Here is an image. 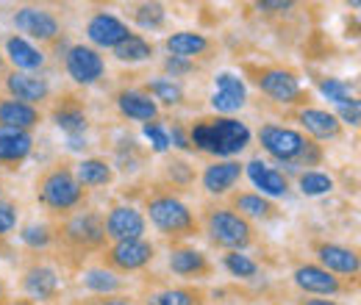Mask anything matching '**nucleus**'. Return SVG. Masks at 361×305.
<instances>
[{
  "mask_svg": "<svg viewBox=\"0 0 361 305\" xmlns=\"http://www.w3.org/2000/svg\"><path fill=\"white\" fill-rule=\"evenodd\" d=\"M189 142L195 150L217 156V161H226L239 156L250 144V128L233 117H200L189 125Z\"/></svg>",
  "mask_w": 361,
  "mask_h": 305,
  "instance_id": "f257e3e1",
  "label": "nucleus"
},
{
  "mask_svg": "<svg viewBox=\"0 0 361 305\" xmlns=\"http://www.w3.org/2000/svg\"><path fill=\"white\" fill-rule=\"evenodd\" d=\"M37 200L50 214L70 217L73 211H78L84 206L87 189L75 180L73 164L56 161V164H50L45 173L37 178Z\"/></svg>",
  "mask_w": 361,
  "mask_h": 305,
  "instance_id": "f03ea898",
  "label": "nucleus"
},
{
  "mask_svg": "<svg viewBox=\"0 0 361 305\" xmlns=\"http://www.w3.org/2000/svg\"><path fill=\"white\" fill-rule=\"evenodd\" d=\"M259 142L264 147V153H270L275 161H281L289 170H300V167H319L325 153L314 139H309L306 133L295 131V128H283V125H262L259 128Z\"/></svg>",
  "mask_w": 361,
  "mask_h": 305,
  "instance_id": "7ed1b4c3",
  "label": "nucleus"
},
{
  "mask_svg": "<svg viewBox=\"0 0 361 305\" xmlns=\"http://www.w3.org/2000/svg\"><path fill=\"white\" fill-rule=\"evenodd\" d=\"M145 222H150L164 239H189L200 230L195 211L167 189L145 194Z\"/></svg>",
  "mask_w": 361,
  "mask_h": 305,
  "instance_id": "20e7f679",
  "label": "nucleus"
},
{
  "mask_svg": "<svg viewBox=\"0 0 361 305\" xmlns=\"http://www.w3.org/2000/svg\"><path fill=\"white\" fill-rule=\"evenodd\" d=\"M197 225L203 228L206 239L214 247L226 250V253H245L256 242V228L245 217H239L233 208H228V206H209V208H203Z\"/></svg>",
  "mask_w": 361,
  "mask_h": 305,
  "instance_id": "39448f33",
  "label": "nucleus"
},
{
  "mask_svg": "<svg viewBox=\"0 0 361 305\" xmlns=\"http://www.w3.org/2000/svg\"><path fill=\"white\" fill-rule=\"evenodd\" d=\"M106 228H103V214L97 211H73L70 217L56 225V247L70 253V256H92L103 253L106 247Z\"/></svg>",
  "mask_w": 361,
  "mask_h": 305,
  "instance_id": "423d86ee",
  "label": "nucleus"
},
{
  "mask_svg": "<svg viewBox=\"0 0 361 305\" xmlns=\"http://www.w3.org/2000/svg\"><path fill=\"white\" fill-rule=\"evenodd\" d=\"M242 70L253 81V87H259L262 94H267L275 103H283V106H306L309 92H303L300 78H298L295 70L281 67V64H245Z\"/></svg>",
  "mask_w": 361,
  "mask_h": 305,
  "instance_id": "0eeeda50",
  "label": "nucleus"
},
{
  "mask_svg": "<svg viewBox=\"0 0 361 305\" xmlns=\"http://www.w3.org/2000/svg\"><path fill=\"white\" fill-rule=\"evenodd\" d=\"M156 259V244L150 239H128V242H111L100 253V266L117 272V275H131L142 272Z\"/></svg>",
  "mask_w": 361,
  "mask_h": 305,
  "instance_id": "6e6552de",
  "label": "nucleus"
},
{
  "mask_svg": "<svg viewBox=\"0 0 361 305\" xmlns=\"http://www.w3.org/2000/svg\"><path fill=\"white\" fill-rule=\"evenodd\" d=\"M20 289L25 294V300H31V303H56L61 294V275L50 261L34 259L31 263L23 266Z\"/></svg>",
  "mask_w": 361,
  "mask_h": 305,
  "instance_id": "1a4fd4ad",
  "label": "nucleus"
},
{
  "mask_svg": "<svg viewBox=\"0 0 361 305\" xmlns=\"http://www.w3.org/2000/svg\"><path fill=\"white\" fill-rule=\"evenodd\" d=\"M14 28L39 44H53L61 37V20L42 6H20L11 17Z\"/></svg>",
  "mask_w": 361,
  "mask_h": 305,
  "instance_id": "9d476101",
  "label": "nucleus"
},
{
  "mask_svg": "<svg viewBox=\"0 0 361 305\" xmlns=\"http://www.w3.org/2000/svg\"><path fill=\"white\" fill-rule=\"evenodd\" d=\"M292 283L303 292V297H339L350 292V283L331 275L319 263H298L292 272Z\"/></svg>",
  "mask_w": 361,
  "mask_h": 305,
  "instance_id": "9b49d317",
  "label": "nucleus"
},
{
  "mask_svg": "<svg viewBox=\"0 0 361 305\" xmlns=\"http://www.w3.org/2000/svg\"><path fill=\"white\" fill-rule=\"evenodd\" d=\"M64 70L75 84L94 87L106 75V61L92 44H70L64 53Z\"/></svg>",
  "mask_w": 361,
  "mask_h": 305,
  "instance_id": "f8f14e48",
  "label": "nucleus"
},
{
  "mask_svg": "<svg viewBox=\"0 0 361 305\" xmlns=\"http://www.w3.org/2000/svg\"><path fill=\"white\" fill-rule=\"evenodd\" d=\"M50 123L67 136H84L90 128V111L78 94H59L50 106Z\"/></svg>",
  "mask_w": 361,
  "mask_h": 305,
  "instance_id": "ddd939ff",
  "label": "nucleus"
},
{
  "mask_svg": "<svg viewBox=\"0 0 361 305\" xmlns=\"http://www.w3.org/2000/svg\"><path fill=\"white\" fill-rule=\"evenodd\" d=\"M103 228H106L109 242H128V239H145L147 222L139 208L120 203V206L109 208V214L103 217Z\"/></svg>",
  "mask_w": 361,
  "mask_h": 305,
  "instance_id": "4468645a",
  "label": "nucleus"
},
{
  "mask_svg": "<svg viewBox=\"0 0 361 305\" xmlns=\"http://www.w3.org/2000/svg\"><path fill=\"white\" fill-rule=\"evenodd\" d=\"M314 263H319L322 269H328L331 275L345 278V280H356L361 272L359 253L345 247V244H336V242H319V244H314Z\"/></svg>",
  "mask_w": 361,
  "mask_h": 305,
  "instance_id": "2eb2a0df",
  "label": "nucleus"
},
{
  "mask_svg": "<svg viewBox=\"0 0 361 305\" xmlns=\"http://www.w3.org/2000/svg\"><path fill=\"white\" fill-rule=\"evenodd\" d=\"M131 34H134V31L128 28V23L120 20L117 14H109V11L92 14L90 23H87V39L92 42L94 50H97V47L114 50V47H120V44L126 42Z\"/></svg>",
  "mask_w": 361,
  "mask_h": 305,
  "instance_id": "dca6fc26",
  "label": "nucleus"
},
{
  "mask_svg": "<svg viewBox=\"0 0 361 305\" xmlns=\"http://www.w3.org/2000/svg\"><path fill=\"white\" fill-rule=\"evenodd\" d=\"M3 87L8 92L11 100H20V103H28V106H42L45 100H50V81L42 78L39 73H20V70H11L3 81Z\"/></svg>",
  "mask_w": 361,
  "mask_h": 305,
  "instance_id": "f3484780",
  "label": "nucleus"
},
{
  "mask_svg": "<svg viewBox=\"0 0 361 305\" xmlns=\"http://www.w3.org/2000/svg\"><path fill=\"white\" fill-rule=\"evenodd\" d=\"M167 266H170L173 275H178L183 280H206L214 272V266H212L206 253H200L195 247H186V244H176L170 250Z\"/></svg>",
  "mask_w": 361,
  "mask_h": 305,
  "instance_id": "a211bd4d",
  "label": "nucleus"
},
{
  "mask_svg": "<svg viewBox=\"0 0 361 305\" xmlns=\"http://www.w3.org/2000/svg\"><path fill=\"white\" fill-rule=\"evenodd\" d=\"M34 153V133L0 125V167L20 170Z\"/></svg>",
  "mask_w": 361,
  "mask_h": 305,
  "instance_id": "6ab92c4d",
  "label": "nucleus"
},
{
  "mask_svg": "<svg viewBox=\"0 0 361 305\" xmlns=\"http://www.w3.org/2000/svg\"><path fill=\"white\" fill-rule=\"evenodd\" d=\"M295 120L303 125V131L309 133V139H339L345 128L342 123L334 117V111H325V108H314V106H300L295 111Z\"/></svg>",
  "mask_w": 361,
  "mask_h": 305,
  "instance_id": "aec40b11",
  "label": "nucleus"
},
{
  "mask_svg": "<svg viewBox=\"0 0 361 305\" xmlns=\"http://www.w3.org/2000/svg\"><path fill=\"white\" fill-rule=\"evenodd\" d=\"M242 175H245V164L236 161V158H226V161L209 164V167L203 170V175H200V183H203V189H206L209 194L220 197V194H228V192L239 183Z\"/></svg>",
  "mask_w": 361,
  "mask_h": 305,
  "instance_id": "412c9836",
  "label": "nucleus"
},
{
  "mask_svg": "<svg viewBox=\"0 0 361 305\" xmlns=\"http://www.w3.org/2000/svg\"><path fill=\"white\" fill-rule=\"evenodd\" d=\"M217 92L212 94V106L220 117H231L233 111H239L247 100V89H245V81L236 78L233 73H220L217 78Z\"/></svg>",
  "mask_w": 361,
  "mask_h": 305,
  "instance_id": "4be33fe9",
  "label": "nucleus"
},
{
  "mask_svg": "<svg viewBox=\"0 0 361 305\" xmlns=\"http://www.w3.org/2000/svg\"><path fill=\"white\" fill-rule=\"evenodd\" d=\"M245 173L250 178V183L259 189V194H264V197H286L289 194V178L262 158L247 161Z\"/></svg>",
  "mask_w": 361,
  "mask_h": 305,
  "instance_id": "5701e85b",
  "label": "nucleus"
},
{
  "mask_svg": "<svg viewBox=\"0 0 361 305\" xmlns=\"http://www.w3.org/2000/svg\"><path fill=\"white\" fill-rule=\"evenodd\" d=\"M114 106L126 120H136V123H156L159 120V106L142 89H120L114 94Z\"/></svg>",
  "mask_w": 361,
  "mask_h": 305,
  "instance_id": "b1692460",
  "label": "nucleus"
},
{
  "mask_svg": "<svg viewBox=\"0 0 361 305\" xmlns=\"http://www.w3.org/2000/svg\"><path fill=\"white\" fill-rule=\"evenodd\" d=\"M239 217H245L250 225L253 222H270V219L278 217V206L272 203L270 197L259 194V192H236L231 194V206Z\"/></svg>",
  "mask_w": 361,
  "mask_h": 305,
  "instance_id": "393cba45",
  "label": "nucleus"
},
{
  "mask_svg": "<svg viewBox=\"0 0 361 305\" xmlns=\"http://www.w3.org/2000/svg\"><path fill=\"white\" fill-rule=\"evenodd\" d=\"M0 125L31 133L37 125H42V108L11 100V97H3L0 100Z\"/></svg>",
  "mask_w": 361,
  "mask_h": 305,
  "instance_id": "a878e982",
  "label": "nucleus"
},
{
  "mask_svg": "<svg viewBox=\"0 0 361 305\" xmlns=\"http://www.w3.org/2000/svg\"><path fill=\"white\" fill-rule=\"evenodd\" d=\"M6 53L14 64V70H20V73H39L45 67V53L34 42H28L25 37H8Z\"/></svg>",
  "mask_w": 361,
  "mask_h": 305,
  "instance_id": "bb28decb",
  "label": "nucleus"
},
{
  "mask_svg": "<svg viewBox=\"0 0 361 305\" xmlns=\"http://www.w3.org/2000/svg\"><path fill=\"white\" fill-rule=\"evenodd\" d=\"M81 286L90 294H94V297H109V294H123L126 292V280L117 272L106 269V266H90V269H84L81 272Z\"/></svg>",
  "mask_w": 361,
  "mask_h": 305,
  "instance_id": "cd10ccee",
  "label": "nucleus"
},
{
  "mask_svg": "<svg viewBox=\"0 0 361 305\" xmlns=\"http://www.w3.org/2000/svg\"><path fill=\"white\" fill-rule=\"evenodd\" d=\"M73 173L84 189H103L114 183V167L106 158H81L73 164Z\"/></svg>",
  "mask_w": 361,
  "mask_h": 305,
  "instance_id": "c85d7f7f",
  "label": "nucleus"
},
{
  "mask_svg": "<svg viewBox=\"0 0 361 305\" xmlns=\"http://www.w3.org/2000/svg\"><path fill=\"white\" fill-rule=\"evenodd\" d=\"M164 47L170 50V56L192 61V58H197V56L212 50V39L203 37V34H195V31H176V34H170L164 39Z\"/></svg>",
  "mask_w": 361,
  "mask_h": 305,
  "instance_id": "c756f323",
  "label": "nucleus"
},
{
  "mask_svg": "<svg viewBox=\"0 0 361 305\" xmlns=\"http://www.w3.org/2000/svg\"><path fill=\"white\" fill-rule=\"evenodd\" d=\"M206 303V292L195 289V286H167L153 292L145 305H203Z\"/></svg>",
  "mask_w": 361,
  "mask_h": 305,
  "instance_id": "7c9ffc66",
  "label": "nucleus"
},
{
  "mask_svg": "<svg viewBox=\"0 0 361 305\" xmlns=\"http://www.w3.org/2000/svg\"><path fill=\"white\" fill-rule=\"evenodd\" d=\"M20 242L34 253H45L56 244V225H50V222H28L20 230Z\"/></svg>",
  "mask_w": 361,
  "mask_h": 305,
  "instance_id": "2f4dec72",
  "label": "nucleus"
},
{
  "mask_svg": "<svg viewBox=\"0 0 361 305\" xmlns=\"http://www.w3.org/2000/svg\"><path fill=\"white\" fill-rule=\"evenodd\" d=\"M142 92H145L156 106L161 103V106H167V108L180 106V103H183V97H186L183 87H180L178 81H173V78H156V81H150Z\"/></svg>",
  "mask_w": 361,
  "mask_h": 305,
  "instance_id": "473e14b6",
  "label": "nucleus"
},
{
  "mask_svg": "<svg viewBox=\"0 0 361 305\" xmlns=\"http://www.w3.org/2000/svg\"><path fill=\"white\" fill-rule=\"evenodd\" d=\"M153 53H156V44L145 39V37H139V34H131L120 47H114V58L123 61V64L147 61V58H153Z\"/></svg>",
  "mask_w": 361,
  "mask_h": 305,
  "instance_id": "72a5a7b5",
  "label": "nucleus"
},
{
  "mask_svg": "<svg viewBox=\"0 0 361 305\" xmlns=\"http://www.w3.org/2000/svg\"><path fill=\"white\" fill-rule=\"evenodd\" d=\"M131 20L145 31H156L167 23V8L161 3H139L131 11Z\"/></svg>",
  "mask_w": 361,
  "mask_h": 305,
  "instance_id": "f704fd0d",
  "label": "nucleus"
},
{
  "mask_svg": "<svg viewBox=\"0 0 361 305\" xmlns=\"http://www.w3.org/2000/svg\"><path fill=\"white\" fill-rule=\"evenodd\" d=\"M223 266H226L233 278H239V280H253L262 272V266L253 261L247 253H226L223 256Z\"/></svg>",
  "mask_w": 361,
  "mask_h": 305,
  "instance_id": "c9c22d12",
  "label": "nucleus"
},
{
  "mask_svg": "<svg viewBox=\"0 0 361 305\" xmlns=\"http://www.w3.org/2000/svg\"><path fill=\"white\" fill-rule=\"evenodd\" d=\"M298 186L306 197H319V194H328L334 189V178L319 170H303L298 175Z\"/></svg>",
  "mask_w": 361,
  "mask_h": 305,
  "instance_id": "e433bc0d",
  "label": "nucleus"
},
{
  "mask_svg": "<svg viewBox=\"0 0 361 305\" xmlns=\"http://www.w3.org/2000/svg\"><path fill=\"white\" fill-rule=\"evenodd\" d=\"M317 89H319L328 100H334L336 106H348V103H353V100H356V97H353V92H350V87H348L345 81H339V78L319 75V78H317Z\"/></svg>",
  "mask_w": 361,
  "mask_h": 305,
  "instance_id": "4c0bfd02",
  "label": "nucleus"
},
{
  "mask_svg": "<svg viewBox=\"0 0 361 305\" xmlns=\"http://www.w3.org/2000/svg\"><path fill=\"white\" fill-rule=\"evenodd\" d=\"M164 173H167V180H170L173 186H189V183L195 180V170H192L186 161H180V158H170Z\"/></svg>",
  "mask_w": 361,
  "mask_h": 305,
  "instance_id": "58836bf2",
  "label": "nucleus"
},
{
  "mask_svg": "<svg viewBox=\"0 0 361 305\" xmlns=\"http://www.w3.org/2000/svg\"><path fill=\"white\" fill-rule=\"evenodd\" d=\"M17 219H20L17 203H11V200H0V239H6V236L17 228Z\"/></svg>",
  "mask_w": 361,
  "mask_h": 305,
  "instance_id": "ea45409f",
  "label": "nucleus"
},
{
  "mask_svg": "<svg viewBox=\"0 0 361 305\" xmlns=\"http://www.w3.org/2000/svg\"><path fill=\"white\" fill-rule=\"evenodd\" d=\"M145 136L150 139L156 153H167L170 150V136H167V128L161 123H145Z\"/></svg>",
  "mask_w": 361,
  "mask_h": 305,
  "instance_id": "a19ab883",
  "label": "nucleus"
},
{
  "mask_svg": "<svg viewBox=\"0 0 361 305\" xmlns=\"http://www.w3.org/2000/svg\"><path fill=\"white\" fill-rule=\"evenodd\" d=\"M334 117L342 123V128H345V125H350V128H359L361 103H359V100H353V103H348V106H339V111H336Z\"/></svg>",
  "mask_w": 361,
  "mask_h": 305,
  "instance_id": "79ce46f5",
  "label": "nucleus"
},
{
  "mask_svg": "<svg viewBox=\"0 0 361 305\" xmlns=\"http://www.w3.org/2000/svg\"><path fill=\"white\" fill-rule=\"evenodd\" d=\"M192 70H195V61H186V58L170 56V58L164 61V73H170L173 81H178V78H183V75H189Z\"/></svg>",
  "mask_w": 361,
  "mask_h": 305,
  "instance_id": "37998d69",
  "label": "nucleus"
},
{
  "mask_svg": "<svg viewBox=\"0 0 361 305\" xmlns=\"http://www.w3.org/2000/svg\"><path fill=\"white\" fill-rule=\"evenodd\" d=\"M167 136H170V144H176L183 153H192V150H195L192 142H189V131H186L180 123H173V128L167 131Z\"/></svg>",
  "mask_w": 361,
  "mask_h": 305,
  "instance_id": "c03bdc74",
  "label": "nucleus"
},
{
  "mask_svg": "<svg viewBox=\"0 0 361 305\" xmlns=\"http://www.w3.org/2000/svg\"><path fill=\"white\" fill-rule=\"evenodd\" d=\"M84 305H139L134 297H128V294H109V297H92L90 303Z\"/></svg>",
  "mask_w": 361,
  "mask_h": 305,
  "instance_id": "a18cd8bd",
  "label": "nucleus"
},
{
  "mask_svg": "<svg viewBox=\"0 0 361 305\" xmlns=\"http://www.w3.org/2000/svg\"><path fill=\"white\" fill-rule=\"evenodd\" d=\"M298 305H345V303H339L334 297H300Z\"/></svg>",
  "mask_w": 361,
  "mask_h": 305,
  "instance_id": "49530a36",
  "label": "nucleus"
},
{
  "mask_svg": "<svg viewBox=\"0 0 361 305\" xmlns=\"http://www.w3.org/2000/svg\"><path fill=\"white\" fill-rule=\"evenodd\" d=\"M67 142H70V150H84L87 147V139L84 136H67Z\"/></svg>",
  "mask_w": 361,
  "mask_h": 305,
  "instance_id": "de8ad7c7",
  "label": "nucleus"
},
{
  "mask_svg": "<svg viewBox=\"0 0 361 305\" xmlns=\"http://www.w3.org/2000/svg\"><path fill=\"white\" fill-rule=\"evenodd\" d=\"M0 305H37V303H31V300H25V297H23V300H3Z\"/></svg>",
  "mask_w": 361,
  "mask_h": 305,
  "instance_id": "09e8293b",
  "label": "nucleus"
},
{
  "mask_svg": "<svg viewBox=\"0 0 361 305\" xmlns=\"http://www.w3.org/2000/svg\"><path fill=\"white\" fill-rule=\"evenodd\" d=\"M6 300V283H3V278H0V303Z\"/></svg>",
  "mask_w": 361,
  "mask_h": 305,
  "instance_id": "8fccbe9b",
  "label": "nucleus"
},
{
  "mask_svg": "<svg viewBox=\"0 0 361 305\" xmlns=\"http://www.w3.org/2000/svg\"><path fill=\"white\" fill-rule=\"evenodd\" d=\"M3 70H6V56L0 53V73H3Z\"/></svg>",
  "mask_w": 361,
  "mask_h": 305,
  "instance_id": "3c124183",
  "label": "nucleus"
},
{
  "mask_svg": "<svg viewBox=\"0 0 361 305\" xmlns=\"http://www.w3.org/2000/svg\"><path fill=\"white\" fill-rule=\"evenodd\" d=\"M0 200H6V189H3V183H0Z\"/></svg>",
  "mask_w": 361,
  "mask_h": 305,
  "instance_id": "603ef678",
  "label": "nucleus"
}]
</instances>
